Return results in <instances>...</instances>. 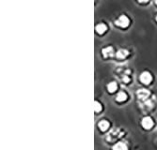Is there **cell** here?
<instances>
[{"instance_id": "14", "label": "cell", "mask_w": 157, "mask_h": 150, "mask_svg": "<svg viewBox=\"0 0 157 150\" xmlns=\"http://www.w3.org/2000/svg\"><path fill=\"white\" fill-rule=\"evenodd\" d=\"M156 4H157V1H156Z\"/></svg>"}, {"instance_id": "12", "label": "cell", "mask_w": 157, "mask_h": 150, "mask_svg": "<svg viewBox=\"0 0 157 150\" xmlns=\"http://www.w3.org/2000/svg\"><path fill=\"white\" fill-rule=\"evenodd\" d=\"M94 109H95V112H96V113H99L101 111V110H102V105L100 104V102H94Z\"/></svg>"}, {"instance_id": "2", "label": "cell", "mask_w": 157, "mask_h": 150, "mask_svg": "<svg viewBox=\"0 0 157 150\" xmlns=\"http://www.w3.org/2000/svg\"><path fill=\"white\" fill-rule=\"evenodd\" d=\"M152 75H150V72H148V71H144L141 73V75H140V81L143 83V84H149L150 82H152Z\"/></svg>"}, {"instance_id": "1", "label": "cell", "mask_w": 157, "mask_h": 150, "mask_svg": "<svg viewBox=\"0 0 157 150\" xmlns=\"http://www.w3.org/2000/svg\"><path fill=\"white\" fill-rule=\"evenodd\" d=\"M129 24H130V21H129L128 17L125 16V15H121V16L116 21V24H117V26H121V27H123V28L127 27L129 26Z\"/></svg>"}, {"instance_id": "7", "label": "cell", "mask_w": 157, "mask_h": 150, "mask_svg": "<svg viewBox=\"0 0 157 150\" xmlns=\"http://www.w3.org/2000/svg\"><path fill=\"white\" fill-rule=\"evenodd\" d=\"M98 126H99L100 130L102 131H106L107 128H109V123L107 122L106 120H102L99 122V124H98Z\"/></svg>"}, {"instance_id": "4", "label": "cell", "mask_w": 157, "mask_h": 150, "mask_svg": "<svg viewBox=\"0 0 157 150\" xmlns=\"http://www.w3.org/2000/svg\"><path fill=\"white\" fill-rule=\"evenodd\" d=\"M137 98L139 100H147L148 98H149V96H150V92L148 90H146V89H139L137 92Z\"/></svg>"}, {"instance_id": "10", "label": "cell", "mask_w": 157, "mask_h": 150, "mask_svg": "<svg viewBox=\"0 0 157 150\" xmlns=\"http://www.w3.org/2000/svg\"><path fill=\"white\" fill-rule=\"evenodd\" d=\"M96 31L99 34H104L106 31V26L104 24H100L96 26Z\"/></svg>"}, {"instance_id": "13", "label": "cell", "mask_w": 157, "mask_h": 150, "mask_svg": "<svg viewBox=\"0 0 157 150\" xmlns=\"http://www.w3.org/2000/svg\"><path fill=\"white\" fill-rule=\"evenodd\" d=\"M156 21H157V16H156Z\"/></svg>"}, {"instance_id": "5", "label": "cell", "mask_w": 157, "mask_h": 150, "mask_svg": "<svg viewBox=\"0 0 157 150\" xmlns=\"http://www.w3.org/2000/svg\"><path fill=\"white\" fill-rule=\"evenodd\" d=\"M113 54H114V50L112 47L108 46V47L103 49V56L104 57H110V56H112Z\"/></svg>"}, {"instance_id": "8", "label": "cell", "mask_w": 157, "mask_h": 150, "mask_svg": "<svg viewBox=\"0 0 157 150\" xmlns=\"http://www.w3.org/2000/svg\"><path fill=\"white\" fill-rule=\"evenodd\" d=\"M128 51L127 50H124V49H121V50H119L118 52H117V57L118 58H121V59H123V58H125L126 56H128Z\"/></svg>"}, {"instance_id": "11", "label": "cell", "mask_w": 157, "mask_h": 150, "mask_svg": "<svg viewBox=\"0 0 157 150\" xmlns=\"http://www.w3.org/2000/svg\"><path fill=\"white\" fill-rule=\"evenodd\" d=\"M126 99H127V95H126V93L124 92H119L118 95H117V98L116 100H118V102H124V100H126Z\"/></svg>"}, {"instance_id": "6", "label": "cell", "mask_w": 157, "mask_h": 150, "mask_svg": "<svg viewBox=\"0 0 157 150\" xmlns=\"http://www.w3.org/2000/svg\"><path fill=\"white\" fill-rule=\"evenodd\" d=\"M113 150H128V148H127L126 143H122V142H119L113 146Z\"/></svg>"}, {"instance_id": "3", "label": "cell", "mask_w": 157, "mask_h": 150, "mask_svg": "<svg viewBox=\"0 0 157 150\" xmlns=\"http://www.w3.org/2000/svg\"><path fill=\"white\" fill-rule=\"evenodd\" d=\"M141 124H142V126H143L144 128H146V130H150V128L153 126V121H152V119L150 117V116H145V117L142 119Z\"/></svg>"}, {"instance_id": "9", "label": "cell", "mask_w": 157, "mask_h": 150, "mask_svg": "<svg viewBox=\"0 0 157 150\" xmlns=\"http://www.w3.org/2000/svg\"><path fill=\"white\" fill-rule=\"evenodd\" d=\"M117 88H118V84H117L115 82H111L107 84V90H108V92H110V93L115 92V91L117 90Z\"/></svg>"}]
</instances>
